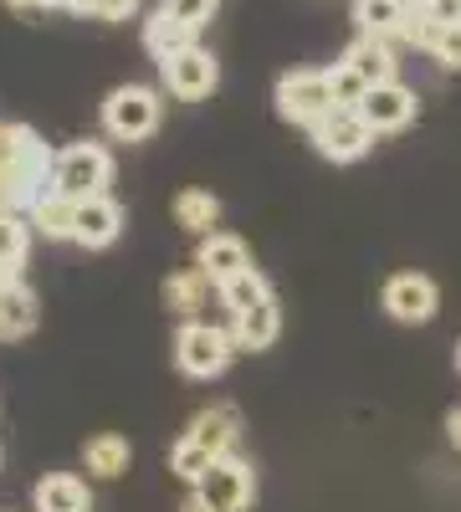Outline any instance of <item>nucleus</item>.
I'll list each match as a JSON object with an SVG mask.
<instances>
[{
	"label": "nucleus",
	"instance_id": "0eeeda50",
	"mask_svg": "<svg viewBox=\"0 0 461 512\" xmlns=\"http://www.w3.org/2000/svg\"><path fill=\"white\" fill-rule=\"evenodd\" d=\"M380 308L395 323H431L436 308H441V287L426 272H395L380 292Z\"/></svg>",
	"mask_w": 461,
	"mask_h": 512
},
{
	"label": "nucleus",
	"instance_id": "1a4fd4ad",
	"mask_svg": "<svg viewBox=\"0 0 461 512\" xmlns=\"http://www.w3.org/2000/svg\"><path fill=\"white\" fill-rule=\"evenodd\" d=\"M415 108H421V98H415V88H405V82H380V88H369L364 103H359V118L374 128V134H400V128L415 118Z\"/></svg>",
	"mask_w": 461,
	"mask_h": 512
},
{
	"label": "nucleus",
	"instance_id": "473e14b6",
	"mask_svg": "<svg viewBox=\"0 0 461 512\" xmlns=\"http://www.w3.org/2000/svg\"><path fill=\"white\" fill-rule=\"evenodd\" d=\"M98 0H62V11H77V16H93Z\"/></svg>",
	"mask_w": 461,
	"mask_h": 512
},
{
	"label": "nucleus",
	"instance_id": "6ab92c4d",
	"mask_svg": "<svg viewBox=\"0 0 461 512\" xmlns=\"http://www.w3.org/2000/svg\"><path fill=\"white\" fill-rule=\"evenodd\" d=\"M205 292H211V277H205L200 267H185V272H170L164 277V287H159V297H164V308L170 313H180L185 323L205 308Z\"/></svg>",
	"mask_w": 461,
	"mask_h": 512
},
{
	"label": "nucleus",
	"instance_id": "c756f323",
	"mask_svg": "<svg viewBox=\"0 0 461 512\" xmlns=\"http://www.w3.org/2000/svg\"><path fill=\"white\" fill-rule=\"evenodd\" d=\"M134 11H139V0H98L93 21H129Z\"/></svg>",
	"mask_w": 461,
	"mask_h": 512
},
{
	"label": "nucleus",
	"instance_id": "5701e85b",
	"mask_svg": "<svg viewBox=\"0 0 461 512\" xmlns=\"http://www.w3.org/2000/svg\"><path fill=\"white\" fill-rule=\"evenodd\" d=\"M72 210H77V200H67V195H47V200H36L31 205V226H36V236H47V241H72Z\"/></svg>",
	"mask_w": 461,
	"mask_h": 512
},
{
	"label": "nucleus",
	"instance_id": "9b49d317",
	"mask_svg": "<svg viewBox=\"0 0 461 512\" xmlns=\"http://www.w3.org/2000/svg\"><path fill=\"white\" fill-rule=\"evenodd\" d=\"M195 267L211 277V287H226L236 272L251 267V246L236 231H211V236H200V246H195Z\"/></svg>",
	"mask_w": 461,
	"mask_h": 512
},
{
	"label": "nucleus",
	"instance_id": "f257e3e1",
	"mask_svg": "<svg viewBox=\"0 0 461 512\" xmlns=\"http://www.w3.org/2000/svg\"><path fill=\"white\" fill-rule=\"evenodd\" d=\"M236 354H241L236 338H231V328H221V323L190 318V323H180V333H175V364H180L185 379H221Z\"/></svg>",
	"mask_w": 461,
	"mask_h": 512
},
{
	"label": "nucleus",
	"instance_id": "cd10ccee",
	"mask_svg": "<svg viewBox=\"0 0 461 512\" xmlns=\"http://www.w3.org/2000/svg\"><path fill=\"white\" fill-rule=\"evenodd\" d=\"M431 57H436L441 67H461V26H441V36H436Z\"/></svg>",
	"mask_w": 461,
	"mask_h": 512
},
{
	"label": "nucleus",
	"instance_id": "4468645a",
	"mask_svg": "<svg viewBox=\"0 0 461 512\" xmlns=\"http://www.w3.org/2000/svg\"><path fill=\"white\" fill-rule=\"evenodd\" d=\"M41 323V303L36 292L26 282L16 287H0V344H21V338H31Z\"/></svg>",
	"mask_w": 461,
	"mask_h": 512
},
{
	"label": "nucleus",
	"instance_id": "b1692460",
	"mask_svg": "<svg viewBox=\"0 0 461 512\" xmlns=\"http://www.w3.org/2000/svg\"><path fill=\"white\" fill-rule=\"evenodd\" d=\"M221 292V303H226V313L236 318V313H246V308H257V303H267L272 297V282L257 272V267H246V272H236L226 287H216Z\"/></svg>",
	"mask_w": 461,
	"mask_h": 512
},
{
	"label": "nucleus",
	"instance_id": "7ed1b4c3",
	"mask_svg": "<svg viewBox=\"0 0 461 512\" xmlns=\"http://www.w3.org/2000/svg\"><path fill=\"white\" fill-rule=\"evenodd\" d=\"M113 185V154L93 139L82 144H67L57 154V169H52V190L67 195V200H88V195H108Z\"/></svg>",
	"mask_w": 461,
	"mask_h": 512
},
{
	"label": "nucleus",
	"instance_id": "20e7f679",
	"mask_svg": "<svg viewBox=\"0 0 461 512\" xmlns=\"http://www.w3.org/2000/svg\"><path fill=\"white\" fill-rule=\"evenodd\" d=\"M272 103H277V113L287 118V123H303V128H313L318 118H328L333 108V82H328V67L318 72V67H298V72H282L277 77V93H272Z\"/></svg>",
	"mask_w": 461,
	"mask_h": 512
},
{
	"label": "nucleus",
	"instance_id": "4be33fe9",
	"mask_svg": "<svg viewBox=\"0 0 461 512\" xmlns=\"http://www.w3.org/2000/svg\"><path fill=\"white\" fill-rule=\"evenodd\" d=\"M31 216H21V210H0V267H26V251H31Z\"/></svg>",
	"mask_w": 461,
	"mask_h": 512
},
{
	"label": "nucleus",
	"instance_id": "a211bd4d",
	"mask_svg": "<svg viewBox=\"0 0 461 512\" xmlns=\"http://www.w3.org/2000/svg\"><path fill=\"white\" fill-rule=\"evenodd\" d=\"M129 461H134V446L123 441L118 431H103V436H93L88 446H82V466H88L98 482L123 477V472H129Z\"/></svg>",
	"mask_w": 461,
	"mask_h": 512
},
{
	"label": "nucleus",
	"instance_id": "e433bc0d",
	"mask_svg": "<svg viewBox=\"0 0 461 512\" xmlns=\"http://www.w3.org/2000/svg\"><path fill=\"white\" fill-rule=\"evenodd\" d=\"M0 512H6V507H0Z\"/></svg>",
	"mask_w": 461,
	"mask_h": 512
},
{
	"label": "nucleus",
	"instance_id": "39448f33",
	"mask_svg": "<svg viewBox=\"0 0 461 512\" xmlns=\"http://www.w3.org/2000/svg\"><path fill=\"white\" fill-rule=\"evenodd\" d=\"M308 134H313V149L333 164H354L374 149V128L359 118V108H333L328 118H318L308 128Z\"/></svg>",
	"mask_w": 461,
	"mask_h": 512
},
{
	"label": "nucleus",
	"instance_id": "423d86ee",
	"mask_svg": "<svg viewBox=\"0 0 461 512\" xmlns=\"http://www.w3.org/2000/svg\"><path fill=\"white\" fill-rule=\"evenodd\" d=\"M195 492L216 512H251V502H257V472H251V461H241L231 451V456H221L211 472H205V482Z\"/></svg>",
	"mask_w": 461,
	"mask_h": 512
},
{
	"label": "nucleus",
	"instance_id": "f03ea898",
	"mask_svg": "<svg viewBox=\"0 0 461 512\" xmlns=\"http://www.w3.org/2000/svg\"><path fill=\"white\" fill-rule=\"evenodd\" d=\"M159 93L144 88V82H123V88H113L103 98V128H108V139L118 144H144L154 139V128H159Z\"/></svg>",
	"mask_w": 461,
	"mask_h": 512
},
{
	"label": "nucleus",
	"instance_id": "6e6552de",
	"mask_svg": "<svg viewBox=\"0 0 461 512\" xmlns=\"http://www.w3.org/2000/svg\"><path fill=\"white\" fill-rule=\"evenodd\" d=\"M159 77H164V88H170L180 103H200V98H211L216 93V82H221V62L205 52V47H190V52H180V57H170L159 67Z\"/></svg>",
	"mask_w": 461,
	"mask_h": 512
},
{
	"label": "nucleus",
	"instance_id": "a878e982",
	"mask_svg": "<svg viewBox=\"0 0 461 512\" xmlns=\"http://www.w3.org/2000/svg\"><path fill=\"white\" fill-rule=\"evenodd\" d=\"M328 82H333V103H339V108H359L364 93H369V82H364L354 67H344V62L328 67Z\"/></svg>",
	"mask_w": 461,
	"mask_h": 512
},
{
	"label": "nucleus",
	"instance_id": "9d476101",
	"mask_svg": "<svg viewBox=\"0 0 461 512\" xmlns=\"http://www.w3.org/2000/svg\"><path fill=\"white\" fill-rule=\"evenodd\" d=\"M123 236V205L113 195H88V200H77L72 210V241L77 246H88V251H103Z\"/></svg>",
	"mask_w": 461,
	"mask_h": 512
},
{
	"label": "nucleus",
	"instance_id": "2f4dec72",
	"mask_svg": "<svg viewBox=\"0 0 461 512\" xmlns=\"http://www.w3.org/2000/svg\"><path fill=\"white\" fill-rule=\"evenodd\" d=\"M180 512H216V507H211V502H205L200 492H190V497L180 502Z\"/></svg>",
	"mask_w": 461,
	"mask_h": 512
},
{
	"label": "nucleus",
	"instance_id": "ddd939ff",
	"mask_svg": "<svg viewBox=\"0 0 461 512\" xmlns=\"http://www.w3.org/2000/svg\"><path fill=\"white\" fill-rule=\"evenodd\" d=\"M185 436L200 446V451H211L216 461L236 451V436H241V415L231 405H211V410H200L190 425H185Z\"/></svg>",
	"mask_w": 461,
	"mask_h": 512
},
{
	"label": "nucleus",
	"instance_id": "2eb2a0df",
	"mask_svg": "<svg viewBox=\"0 0 461 512\" xmlns=\"http://www.w3.org/2000/svg\"><path fill=\"white\" fill-rule=\"evenodd\" d=\"M190 47H200V41H195V26L175 21L164 6H159V11L144 21V52H149L159 67L170 62V57H180V52H190Z\"/></svg>",
	"mask_w": 461,
	"mask_h": 512
},
{
	"label": "nucleus",
	"instance_id": "c9c22d12",
	"mask_svg": "<svg viewBox=\"0 0 461 512\" xmlns=\"http://www.w3.org/2000/svg\"><path fill=\"white\" fill-rule=\"evenodd\" d=\"M456 374H461V344H456Z\"/></svg>",
	"mask_w": 461,
	"mask_h": 512
},
{
	"label": "nucleus",
	"instance_id": "c85d7f7f",
	"mask_svg": "<svg viewBox=\"0 0 461 512\" xmlns=\"http://www.w3.org/2000/svg\"><path fill=\"white\" fill-rule=\"evenodd\" d=\"M421 16L436 26H461V0H421Z\"/></svg>",
	"mask_w": 461,
	"mask_h": 512
},
{
	"label": "nucleus",
	"instance_id": "dca6fc26",
	"mask_svg": "<svg viewBox=\"0 0 461 512\" xmlns=\"http://www.w3.org/2000/svg\"><path fill=\"white\" fill-rule=\"evenodd\" d=\"M339 62L354 67V72L369 82V88H380V82H395V47H390V41H380V36H354Z\"/></svg>",
	"mask_w": 461,
	"mask_h": 512
},
{
	"label": "nucleus",
	"instance_id": "412c9836",
	"mask_svg": "<svg viewBox=\"0 0 461 512\" xmlns=\"http://www.w3.org/2000/svg\"><path fill=\"white\" fill-rule=\"evenodd\" d=\"M410 11H400L395 0H354V21H359V36H380L395 47V36L405 26Z\"/></svg>",
	"mask_w": 461,
	"mask_h": 512
},
{
	"label": "nucleus",
	"instance_id": "393cba45",
	"mask_svg": "<svg viewBox=\"0 0 461 512\" xmlns=\"http://www.w3.org/2000/svg\"><path fill=\"white\" fill-rule=\"evenodd\" d=\"M211 466H216V456H211V451H200L190 436H180V441L170 446V472H175L180 482H190V487H200Z\"/></svg>",
	"mask_w": 461,
	"mask_h": 512
},
{
	"label": "nucleus",
	"instance_id": "bb28decb",
	"mask_svg": "<svg viewBox=\"0 0 461 512\" xmlns=\"http://www.w3.org/2000/svg\"><path fill=\"white\" fill-rule=\"evenodd\" d=\"M216 6L221 0H164V11H170L175 21H185V26H195V31L216 16Z\"/></svg>",
	"mask_w": 461,
	"mask_h": 512
},
{
	"label": "nucleus",
	"instance_id": "f8f14e48",
	"mask_svg": "<svg viewBox=\"0 0 461 512\" xmlns=\"http://www.w3.org/2000/svg\"><path fill=\"white\" fill-rule=\"evenodd\" d=\"M226 328H231V338H236V349H246V354L272 349V344H277V333H282V303H277V292L267 297V303L236 313Z\"/></svg>",
	"mask_w": 461,
	"mask_h": 512
},
{
	"label": "nucleus",
	"instance_id": "aec40b11",
	"mask_svg": "<svg viewBox=\"0 0 461 512\" xmlns=\"http://www.w3.org/2000/svg\"><path fill=\"white\" fill-rule=\"evenodd\" d=\"M175 221L190 231V236H211L216 221H221V200L211 190H180L175 195Z\"/></svg>",
	"mask_w": 461,
	"mask_h": 512
},
{
	"label": "nucleus",
	"instance_id": "f3484780",
	"mask_svg": "<svg viewBox=\"0 0 461 512\" xmlns=\"http://www.w3.org/2000/svg\"><path fill=\"white\" fill-rule=\"evenodd\" d=\"M36 512H88V482L72 472H47L31 492Z\"/></svg>",
	"mask_w": 461,
	"mask_h": 512
},
{
	"label": "nucleus",
	"instance_id": "f704fd0d",
	"mask_svg": "<svg viewBox=\"0 0 461 512\" xmlns=\"http://www.w3.org/2000/svg\"><path fill=\"white\" fill-rule=\"evenodd\" d=\"M6 6H16V11H26V6H41V0H6Z\"/></svg>",
	"mask_w": 461,
	"mask_h": 512
},
{
	"label": "nucleus",
	"instance_id": "72a5a7b5",
	"mask_svg": "<svg viewBox=\"0 0 461 512\" xmlns=\"http://www.w3.org/2000/svg\"><path fill=\"white\" fill-rule=\"evenodd\" d=\"M395 6H400V11H421V0H395Z\"/></svg>",
	"mask_w": 461,
	"mask_h": 512
},
{
	"label": "nucleus",
	"instance_id": "7c9ffc66",
	"mask_svg": "<svg viewBox=\"0 0 461 512\" xmlns=\"http://www.w3.org/2000/svg\"><path fill=\"white\" fill-rule=\"evenodd\" d=\"M446 441L461 451V410H451V415H446Z\"/></svg>",
	"mask_w": 461,
	"mask_h": 512
}]
</instances>
